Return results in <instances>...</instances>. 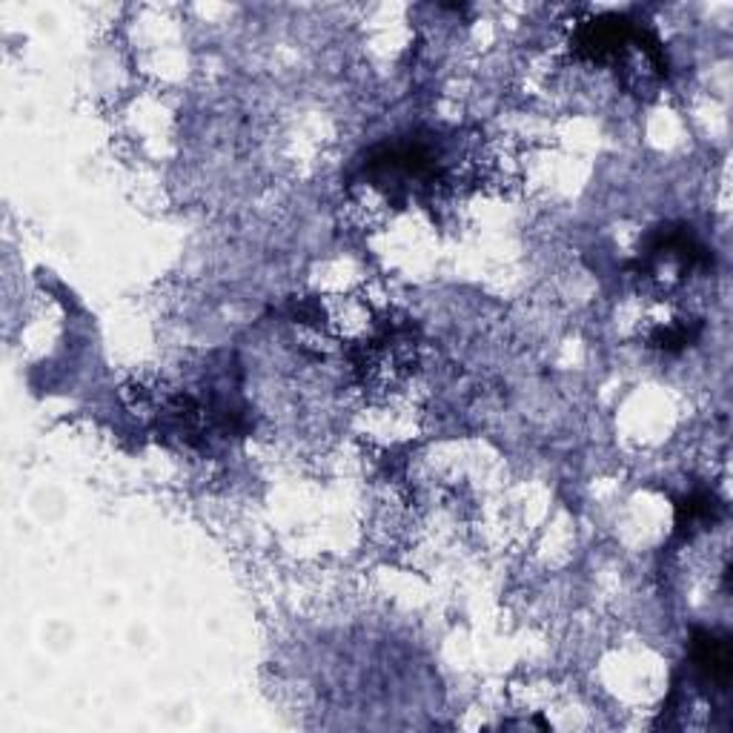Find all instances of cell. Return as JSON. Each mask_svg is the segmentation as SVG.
Segmentation results:
<instances>
[{
  "label": "cell",
  "instance_id": "2",
  "mask_svg": "<svg viewBox=\"0 0 733 733\" xmlns=\"http://www.w3.org/2000/svg\"><path fill=\"white\" fill-rule=\"evenodd\" d=\"M699 336V324L691 318H673V322L657 324V327L648 333L650 347L664 349V353H673V349H682Z\"/></svg>",
  "mask_w": 733,
  "mask_h": 733
},
{
  "label": "cell",
  "instance_id": "1",
  "mask_svg": "<svg viewBox=\"0 0 733 733\" xmlns=\"http://www.w3.org/2000/svg\"><path fill=\"white\" fill-rule=\"evenodd\" d=\"M693 668L699 677L705 679L708 684H716L720 691H725L733 677V657H731V642L725 636L716 633H697L693 636Z\"/></svg>",
  "mask_w": 733,
  "mask_h": 733
}]
</instances>
